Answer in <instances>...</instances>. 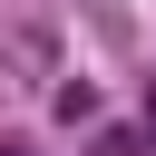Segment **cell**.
I'll list each match as a JSON object with an SVG mask.
<instances>
[{"instance_id": "1", "label": "cell", "mask_w": 156, "mask_h": 156, "mask_svg": "<svg viewBox=\"0 0 156 156\" xmlns=\"http://www.w3.org/2000/svg\"><path fill=\"white\" fill-rule=\"evenodd\" d=\"M0 156H20V146H0Z\"/></svg>"}]
</instances>
